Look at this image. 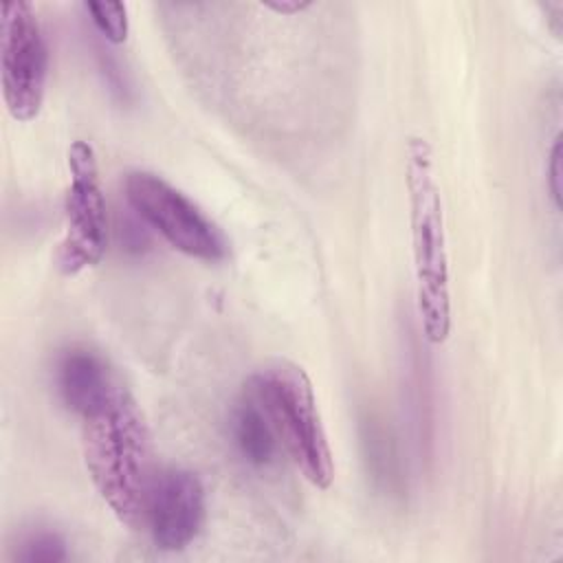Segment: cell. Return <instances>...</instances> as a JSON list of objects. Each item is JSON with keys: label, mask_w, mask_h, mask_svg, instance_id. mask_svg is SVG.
<instances>
[{"label": "cell", "mask_w": 563, "mask_h": 563, "mask_svg": "<svg viewBox=\"0 0 563 563\" xmlns=\"http://www.w3.org/2000/svg\"><path fill=\"white\" fill-rule=\"evenodd\" d=\"M81 418V451L88 477L119 523L143 526L154 479L150 433L130 389L117 378Z\"/></svg>", "instance_id": "6da1fadb"}, {"label": "cell", "mask_w": 563, "mask_h": 563, "mask_svg": "<svg viewBox=\"0 0 563 563\" xmlns=\"http://www.w3.org/2000/svg\"><path fill=\"white\" fill-rule=\"evenodd\" d=\"M405 189L416 310L424 339L431 345H442L453 328L449 242L433 150L424 136H409L405 145Z\"/></svg>", "instance_id": "7a4b0ae2"}, {"label": "cell", "mask_w": 563, "mask_h": 563, "mask_svg": "<svg viewBox=\"0 0 563 563\" xmlns=\"http://www.w3.org/2000/svg\"><path fill=\"white\" fill-rule=\"evenodd\" d=\"M251 398L301 475L314 488H330L334 460L308 374L292 361H271L251 376Z\"/></svg>", "instance_id": "3957f363"}, {"label": "cell", "mask_w": 563, "mask_h": 563, "mask_svg": "<svg viewBox=\"0 0 563 563\" xmlns=\"http://www.w3.org/2000/svg\"><path fill=\"white\" fill-rule=\"evenodd\" d=\"M128 205L172 249L200 262L227 257V242L202 209L178 187L152 172H128L123 180Z\"/></svg>", "instance_id": "277c9868"}, {"label": "cell", "mask_w": 563, "mask_h": 563, "mask_svg": "<svg viewBox=\"0 0 563 563\" xmlns=\"http://www.w3.org/2000/svg\"><path fill=\"white\" fill-rule=\"evenodd\" d=\"M66 165L70 180L64 196V238L57 249V268L62 275L73 277L103 260L108 213L92 145L73 141Z\"/></svg>", "instance_id": "5b68a950"}, {"label": "cell", "mask_w": 563, "mask_h": 563, "mask_svg": "<svg viewBox=\"0 0 563 563\" xmlns=\"http://www.w3.org/2000/svg\"><path fill=\"white\" fill-rule=\"evenodd\" d=\"M0 77L9 114L29 123L44 106L48 48L35 9L24 0L0 7Z\"/></svg>", "instance_id": "8992f818"}, {"label": "cell", "mask_w": 563, "mask_h": 563, "mask_svg": "<svg viewBox=\"0 0 563 563\" xmlns=\"http://www.w3.org/2000/svg\"><path fill=\"white\" fill-rule=\"evenodd\" d=\"M207 495L200 477L187 468H165L154 475L145 501L143 528L156 548L185 550L202 532Z\"/></svg>", "instance_id": "52a82bcc"}, {"label": "cell", "mask_w": 563, "mask_h": 563, "mask_svg": "<svg viewBox=\"0 0 563 563\" xmlns=\"http://www.w3.org/2000/svg\"><path fill=\"white\" fill-rule=\"evenodd\" d=\"M55 383L66 409L75 416H84L110 391L117 376L95 350L70 347L57 361Z\"/></svg>", "instance_id": "ba28073f"}, {"label": "cell", "mask_w": 563, "mask_h": 563, "mask_svg": "<svg viewBox=\"0 0 563 563\" xmlns=\"http://www.w3.org/2000/svg\"><path fill=\"white\" fill-rule=\"evenodd\" d=\"M231 433L246 462L255 466H266L273 462L279 442L268 418L253 398L235 407L231 418Z\"/></svg>", "instance_id": "9c48e42d"}, {"label": "cell", "mask_w": 563, "mask_h": 563, "mask_svg": "<svg viewBox=\"0 0 563 563\" xmlns=\"http://www.w3.org/2000/svg\"><path fill=\"white\" fill-rule=\"evenodd\" d=\"M15 559L26 563H59L68 559L66 541L55 530L29 532L15 552Z\"/></svg>", "instance_id": "30bf717a"}, {"label": "cell", "mask_w": 563, "mask_h": 563, "mask_svg": "<svg viewBox=\"0 0 563 563\" xmlns=\"http://www.w3.org/2000/svg\"><path fill=\"white\" fill-rule=\"evenodd\" d=\"M84 9L90 13L97 31L112 44H123L130 33L128 7L123 2H86Z\"/></svg>", "instance_id": "8fae6325"}, {"label": "cell", "mask_w": 563, "mask_h": 563, "mask_svg": "<svg viewBox=\"0 0 563 563\" xmlns=\"http://www.w3.org/2000/svg\"><path fill=\"white\" fill-rule=\"evenodd\" d=\"M548 189H550V198L554 202L556 209H561V136L554 139L552 150H550V158H548Z\"/></svg>", "instance_id": "7c38bea8"}, {"label": "cell", "mask_w": 563, "mask_h": 563, "mask_svg": "<svg viewBox=\"0 0 563 563\" xmlns=\"http://www.w3.org/2000/svg\"><path fill=\"white\" fill-rule=\"evenodd\" d=\"M264 9L277 13V15H295V13H303L312 7V2H299V0H282V2H264Z\"/></svg>", "instance_id": "4fadbf2b"}]
</instances>
